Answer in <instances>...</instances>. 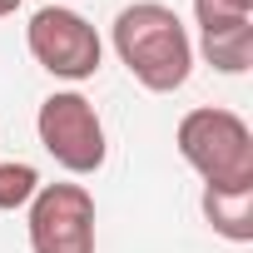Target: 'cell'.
Here are the masks:
<instances>
[{"mask_svg":"<svg viewBox=\"0 0 253 253\" xmlns=\"http://www.w3.org/2000/svg\"><path fill=\"white\" fill-rule=\"evenodd\" d=\"M114 50L124 60L144 89L154 94H174L184 89L189 70H194V45H189V30L184 20L159 5V0H139V5H124L114 15Z\"/></svg>","mask_w":253,"mask_h":253,"instance_id":"obj_1","label":"cell"},{"mask_svg":"<svg viewBox=\"0 0 253 253\" xmlns=\"http://www.w3.org/2000/svg\"><path fill=\"white\" fill-rule=\"evenodd\" d=\"M174 144L204 189H253V129L233 109H189L174 129Z\"/></svg>","mask_w":253,"mask_h":253,"instance_id":"obj_2","label":"cell"},{"mask_svg":"<svg viewBox=\"0 0 253 253\" xmlns=\"http://www.w3.org/2000/svg\"><path fill=\"white\" fill-rule=\"evenodd\" d=\"M35 129H40L45 154H50L60 169H70V174H94V169L104 164V154H109L104 124H99L94 104H89L84 94H75V89H60V94H50V99L40 104Z\"/></svg>","mask_w":253,"mask_h":253,"instance_id":"obj_3","label":"cell"},{"mask_svg":"<svg viewBox=\"0 0 253 253\" xmlns=\"http://www.w3.org/2000/svg\"><path fill=\"white\" fill-rule=\"evenodd\" d=\"M30 55L40 60V70L60 75V80H89L99 70V35L84 15H75L70 5H45L30 15L25 25Z\"/></svg>","mask_w":253,"mask_h":253,"instance_id":"obj_4","label":"cell"},{"mask_svg":"<svg viewBox=\"0 0 253 253\" xmlns=\"http://www.w3.org/2000/svg\"><path fill=\"white\" fill-rule=\"evenodd\" d=\"M35 253H94V199L84 184H40L30 199Z\"/></svg>","mask_w":253,"mask_h":253,"instance_id":"obj_5","label":"cell"},{"mask_svg":"<svg viewBox=\"0 0 253 253\" xmlns=\"http://www.w3.org/2000/svg\"><path fill=\"white\" fill-rule=\"evenodd\" d=\"M204 30V60L223 75H243L253 65V0H194Z\"/></svg>","mask_w":253,"mask_h":253,"instance_id":"obj_6","label":"cell"},{"mask_svg":"<svg viewBox=\"0 0 253 253\" xmlns=\"http://www.w3.org/2000/svg\"><path fill=\"white\" fill-rule=\"evenodd\" d=\"M204 218L228 243H253V189H204Z\"/></svg>","mask_w":253,"mask_h":253,"instance_id":"obj_7","label":"cell"},{"mask_svg":"<svg viewBox=\"0 0 253 253\" xmlns=\"http://www.w3.org/2000/svg\"><path fill=\"white\" fill-rule=\"evenodd\" d=\"M35 189H40L35 164H0V209H20V204H30Z\"/></svg>","mask_w":253,"mask_h":253,"instance_id":"obj_8","label":"cell"},{"mask_svg":"<svg viewBox=\"0 0 253 253\" xmlns=\"http://www.w3.org/2000/svg\"><path fill=\"white\" fill-rule=\"evenodd\" d=\"M20 10V0H0V15H15Z\"/></svg>","mask_w":253,"mask_h":253,"instance_id":"obj_9","label":"cell"},{"mask_svg":"<svg viewBox=\"0 0 253 253\" xmlns=\"http://www.w3.org/2000/svg\"><path fill=\"white\" fill-rule=\"evenodd\" d=\"M50 5H60V0H50Z\"/></svg>","mask_w":253,"mask_h":253,"instance_id":"obj_10","label":"cell"}]
</instances>
